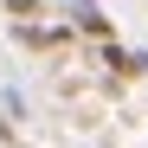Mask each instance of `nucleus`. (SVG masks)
<instances>
[{
	"mask_svg": "<svg viewBox=\"0 0 148 148\" xmlns=\"http://www.w3.org/2000/svg\"><path fill=\"white\" fill-rule=\"evenodd\" d=\"M7 13H19V19H32V13H39V0H7Z\"/></svg>",
	"mask_w": 148,
	"mask_h": 148,
	"instance_id": "2",
	"label": "nucleus"
},
{
	"mask_svg": "<svg viewBox=\"0 0 148 148\" xmlns=\"http://www.w3.org/2000/svg\"><path fill=\"white\" fill-rule=\"evenodd\" d=\"M71 19H77L84 32H97V39H110V19H103V7H90V0H77V7H71Z\"/></svg>",
	"mask_w": 148,
	"mask_h": 148,
	"instance_id": "1",
	"label": "nucleus"
}]
</instances>
